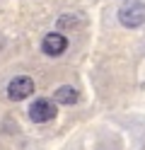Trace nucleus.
Listing matches in <instances>:
<instances>
[{
	"instance_id": "nucleus-1",
	"label": "nucleus",
	"mask_w": 145,
	"mask_h": 150,
	"mask_svg": "<svg viewBox=\"0 0 145 150\" xmlns=\"http://www.w3.org/2000/svg\"><path fill=\"white\" fill-rule=\"evenodd\" d=\"M119 22L126 29H138L145 24V3L143 0H126L119 7Z\"/></svg>"
},
{
	"instance_id": "nucleus-2",
	"label": "nucleus",
	"mask_w": 145,
	"mask_h": 150,
	"mask_svg": "<svg viewBox=\"0 0 145 150\" xmlns=\"http://www.w3.org/2000/svg\"><path fill=\"white\" fill-rule=\"evenodd\" d=\"M34 95V80L29 78V75H17V78L10 80L7 85V97L12 102H22L27 97Z\"/></svg>"
},
{
	"instance_id": "nucleus-3",
	"label": "nucleus",
	"mask_w": 145,
	"mask_h": 150,
	"mask_svg": "<svg viewBox=\"0 0 145 150\" xmlns=\"http://www.w3.org/2000/svg\"><path fill=\"white\" fill-rule=\"evenodd\" d=\"M41 51L46 56H53V58L63 56L68 51V36L61 34V32H48L44 36V41H41Z\"/></svg>"
},
{
	"instance_id": "nucleus-4",
	"label": "nucleus",
	"mask_w": 145,
	"mask_h": 150,
	"mask_svg": "<svg viewBox=\"0 0 145 150\" xmlns=\"http://www.w3.org/2000/svg\"><path fill=\"white\" fill-rule=\"evenodd\" d=\"M56 104L48 99H36L32 107H29V119L34 121V124H46V121L56 119Z\"/></svg>"
},
{
	"instance_id": "nucleus-5",
	"label": "nucleus",
	"mask_w": 145,
	"mask_h": 150,
	"mask_svg": "<svg viewBox=\"0 0 145 150\" xmlns=\"http://www.w3.org/2000/svg\"><path fill=\"white\" fill-rule=\"evenodd\" d=\"M53 102L56 104H75L77 102V90L73 85H61L53 92Z\"/></svg>"
}]
</instances>
